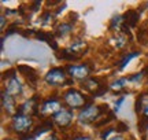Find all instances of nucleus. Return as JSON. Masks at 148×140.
<instances>
[{"mask_svg": "<svg viewBox=\"0 0 148 140\" xmlns=\"http://www.w3.org/2000/svg\"><path fill=\"white\" fill-rule=\"evenodd\" d=\"M108 111V106L107 104H100V106H95V104H88L85 106L78 114V122L79 124H90L100 117L103 113Z\"/></svg>", "mask_w": 148, "mask_h": 140, "instance_id": "nucleus-1", "label": "nucleus"}, {"mask_svg": "<svg viewBox=\"0 0 148 140\" xmlns=\"http://www.w3.org/2000/svg\"><path fill=\"white\" fill-rule=\"evenodd\" d=\"M63 100L70 108L85 107V106H88L90 102L89 99H88V96H85L84 93H81L79 91L73 89V88L67 89V91L63 93Z\"/></svg>", "mask_w": 148, "mask_h": 140, "instance_id": "nucleus-2", "label": "nucleus"}, {"mask_svg": "<svg viewBox=\"0 0 148 140\" xmlns=\"http://www.w3.org/2000/svg\"><path fill=\"white\" fill-rule=\"evenodd\" d=\"M32 124H33V119L30 115L18 113L12 117V124H11V126H12V129L15 130L19 136H23L27 130L30 129Z\"/></svg>", "mask_w": 148, "mask_h": 140, "instance_id": "nucleus-3", "label": "nucleus"}, {"mask_svg": "<svg viewBox=\"0 0 148 140\" xmlns=\"http://www.w3.org/2000/svg\"><path fill=\"white\" fill-rule=\"evenodd\" d=\"M45 82L49 84V85L58 86V85H63L67 82V75L64 73L63 69H59V67H55V69H51L45 75Z\"/></svg>", "mask_w": 148, "mask_h": 140, "instance_id": "nucleus-4", "label": "nucleus"}, {"mask_svg": "<svg viewBox=\"0 0 148 140\" xmlns=\"http://www.w3.org/2000/svg\"><path fill=\"white\" fill-rule=\"evenodd\" d=\"M67 71L73 78H78V80H86L90 73V69L88 65H70L67 66Z\"/></svg>", "mask_w": 148, "mask_h": 140, "instance_id": "nucleus-5", "label": "nucleus"}, {"mask_svg": "<svg viewBox=\"0 0 148 140\" xmlns=\"http://www.w3.org/2000/svg\"><path fill=\"white\" fill-rule=\"evenodd\" d=\"M73 119V111L71 110H67V108H62L59 110L58 113L53 115V121L60 126V128H66L69 126L70 122Z\"/></svg>", "mask_w": 148, "mask_h": 140, "instance_id": "nucleus-6", "label": "nucleus"}, {"mask_svg": "<svg viewBox=\"0 0 148 140\" xmlns=\"http://www.w3.org/2000/svg\"><path fill=\"white\" fill-rule=\"evenodd\" d=\"M37 97L38 96H33L32 99H29L19 107V113L21 114H26V115H37L38 114V103H37Z\"/></svg>", "mask_w": 148, "mask_h": 140, "instance_id": "nucleus-7", "label": "nucleus"}, {"mask_svg": "<svg viewBox=\"0 0 148 140\" xmlns=\"http://www.w3.org/2000/svg\"><path fill=\"white\" fill-rule=\"evenodd\" d=\"M1 106H3V108H4V111L7 114H10V115H15V102H14V97L10 96L7 92H3L1 93Z\"/></svg>", "mask_w": 148, "mask_h": 140, "instance_id": "nucleus-8", "label": "nucleus"}, {"mask_svg": "<svg viewBox=\"0 0 148 140\" xmlns=\"http://www.w3.org/2000/svg\"><path fill=\"white\" fill-rule=\"evenodd\" d=\"M59 108H60V104H59L58 100H55V99H48L45 102L42 103L41 106V114H55L59 111Z\"/></svg>", "mask_w": 148, "mask_h": 140, "instance_id": "nucleus-9", "label": "nucleus"}, {"mask_svg": "<svg viewBox=\"0 0 148 140\" xmlns=\"http://www.w3.org/2000/svg\"><path fill=\"white\" fill-rule=\"evenodd\" d=\"M5 92L10 95V96H16V95H19L22 92V84L21 81L18 80V78H11L8 80L7 82V85H5Z\"/></svg>", "mask_w": 148, "mask_h": 140, "instance_id": "nucleus-10", "label": "nucleus"}, {"mask_svg": "<svg viewBox=\"0 0 148 140\" xmlns=\"http://www.w3.org/2000/svg\"><path fill=\"white\" fill-rule=\"evenodd\" d=\"M18 71H19V73H22V75H25L29 82H36V81H37V73H36V70L32 69L30 66H27V65L18 66Z\"/></svg>", "mask_w": 148, "mask_h": 140, "instance_id": "nucleus-11", "label": "nucleus"}, {"mask_svg": "<svg viewBox=\"0 0 148 140\" xmlns=\"http://www.w3.org/2000/svg\"><path fill=\"white\" fill-rule=\"evenodd\" d=\"M138 12L136 10H127L125 14H123V21L127 26H136L138 22Z\"/></svg>", "mask_w": 148, "mask_h": 140, "instance_id": "nucleus-12", "label": "nucleus"}, {"mask_svg": "<svg viewBox=\"0 0 148 140\" xmlns=\"http://www.w3.org/2000/svg\"><path fill=\"white\" fill-rule=\"evenodd\" d=\"M82 86H84L88 92H92V93L95 95L96 92L101 88V84L99 82V80H96V78H86V80L82 82Z\"/></svg>", "mask_w": 148, "mask_h": 140, "instance_id": "nucleus-13", "label": "nucleus"}, {"mask_svg": "<svg viewBox=\"0 0 148 140\" xmlns=\"http://www.w3.org/2000/svg\"><path fill=\"white\" fill-rule=\"evenodd\" d=\"M52 121L51 119H44L41 122V125L40 126H37L36 129H34V133L33 135L36 136H40V135H42V133H45V132H48V130H51L52 129Z\"/></svg>", "mask_w": 148, "mask_h": 140, "instance_id": "nucleus-14", "label": "nucleus"}, {"mask_svg": "<svg viewBox=\"0 0 148 140\" xmlns=\"http://www.w3.org/2000/svg\"><path fill=\"white\" fill-rule=\"evenodd\" d=\"M71 29H73V26H71L70 22H62V23L56 27L55 34H56L58 37H64L66 34H69V33L71 32Z\"/></svg>", "mask_w": 148, "mask_h": 140, "instance_id": "nucleus-15", "label": "nucleus"}, {"mask_svg": "<svg viewBox=\"0 0 148 140\" xmlns=\"http://www.w3.org/2000/svg\"><path fill=\"white\" fill-rule=\"evenodd\" d=\"M110 43L115 47V48H122V47H125L127 43V38L125 37V34H116L114 37L110 40Z\"/></svg>", "mask_w": 148, "mask_h": 140, "instance_id": "nucleus-16", "label": "nucleus"}, {"mask_svg": "<svg viewBox=\"0 0 148 140\" xmlns=\"http://www.w3.org/2000/svg\"><path fill=\"white\" fill-rule=\"evenodd\" d=\"M34 36H36V38H38V40L47 41L48 45L52 43V41H55V40H53L52 33H49V32H44V30H37V32H34Z\"/></svg>", "mask_w": 148, "mask_h": 140, "instance_id": "nucleus-17", "label": "nucleus"}, {"mask_svg": "<svg viewBox=\"0 0 148 140\" xmlns=\"http://www.w3.org/2000/svg\"><path fill=\"white\" fill-rule=\"evenodd\" d=\"M140 51H133V52H130V54H127V55H125V58L121 60V65H119V69H125L126 67V65L130 62L132 59H134V58H137V56H140Z\"/></svg>", "mask_w": 148, "mask_h": 140, "instance_id": "nucleus-18", "label": "nucleus"}, {"mask_svg": "<svg viewBox=\"0 0 148 140\" xmlns=\"http://www.w3.org/2000/svg\"><path fill=\"white\" fill-rule=\"evenodd\" d=\"M58 56L60 58V59H63V60H77V59H79L78 55H75L74 52H71L69 48L62 49V52H60Z\"/></svg>", "mask_w": 148, "mask_h": 140, "instance_id": "nucleus-19", "label": "nucleus"}, {"mask_svg": "<svg viewBox=\"0 0 148 140\" xmlns=\"http://www.w3.org/2000/svg\"><path fill=\"white\" fill-rule=\"evenodd\" d=\"M123 16L121 15H116L114 16L112 19H111V25H110V29H112V30H121L122 26H123Z\"/></svg>", "mask_w": 148, "mask_h": 140, "instance_id": "nucleus-20", "label": "nucleus"}, {"mask_svg": "<svg viewBox=\"0 0 148 140\" xmlns=\"http://www.w3.org/2000/svg\"><path fill=\"white\" fill-rule=\"evenodd\" d=\"M126 81H129V78H119V80L114 81V82L111 84V89L119 92L121 89H123V85H125V82H126Z\"/></svg>", "mask_w": 148, "mask_h": 140, "instance_id": "nucleus-21", "label": "nucleus"}, {"mask_svg": "<svg viewBox=\"0 0 148 140\" xmlns=\"http://www.w3.org/2000/svg\"><path fill=\"white\" fill-rule=\"evenodd\" d=\"M137 128H138V130H140L141 133H144V132L148 129V118L147 117H143V118L138 119Z\"/></svg>", "mask_w": 148, "mask_h": 140, "instance_id": "nucleus-22", "label": "nucleus"}, {"mask_svg": "<svg viewBox=\"0 0 148 140\" xmlns=\"http://www.w3.org/2000/svg\"><path fill=\"white\" fill-rule=\"evenodd\" d=\"M52 18H53V15L51 12H45V14L42 15V23H44V25L51 23V22H52Z\"/></svg>", "mask_w": 148, "mask_h": 140, "instance_id": "nucleus-23", "label": "nucleus"}, {"mask_svg": "<svg viewBox=\"0 0 148 140\" xmlns=\"http://www.w3.org/2000/svg\"><path fill=\"white\" fill-rule=\"evenodd\" d=\"M115 129L118 130V132H126L127 130V125L125 124V122H122V121H119L118 124H116V126H115Z\"/></svg>", "mask_w": 148, "mask_h": 140, "instance_id": "nucleus-24", "label": "nucleus"}, {"mask_svg": "<svg viewBox=\"0 0 148 140\" xmlns=\"http://www.w3.org/2000/svg\"><path fill=\"white\" fill-rule=\"evenodd\" d=\"M15 70L14 69H11V70H8V71H4V73H3V78H5V77H7V78H15Z\"/></svg>", "mask_w": 148, "mask_h": 140, "instance_id": "nucleus-25", "label": "nucleus"}, {"mask_svg": "<svg viewBox=\"0 0 148 140\" xmlns=\"http://www.w3.org/2000/svg\"><path fill=\"white\" fill-rule=\"evenodd\" d=\"M111 132H114V128H107V129H104L103 132H101V135H100V136H101V139L104 140V139L107 137V136L110 135Z\"/></svg>", "mask_w": 148, "mask_h": 140, "instance_id": "nucleus-26", "label": "nucleus"}, {"mask_svg": "<svg viewBox=\"0 0 148 140\" xmlns=\"http://www.w3.org/2000/svg\"><path fill=\"white\" fill-rule=\"evenodd\" d=\"M123 100H125V97H123V96H121L119 99H118V102L115 103V108H114L115 111H118V110H119V107H121V104L123 103Z\"/></svg>", "mask_w": 148, "mask_h": 140, "instance_id": "nucleus-27", "label": "nucleus"}, {"mask_svg": "<svg viewBox=\"0 0 148 140\" xmlns=\"http://www.w3.org/2000/svg\"><path fill=\"white\" fill-rule=\"evenodd\" d=\"M15 27H16V25H15V23H12V25H11V26L7 29V33H5V36H10L11 33L15 32Z\"/></svg>", "mask_w": 148, "mask_h": 140, "instance_id": "nucleus-28", "label": "nucleus"}, {"mask_svg": "<svg viewBox=\"0 0 148 140\" xmlns=\"http://www.w3.org/2000/svg\"><path fill=\"white\" fill-rule=\"evenodd\" d=\"M73 140H92V139L88 137V136H77V137H74Z\"/></svg>", "mask_w": 148, "mask_h": 140, "instance_id": "nucleus-29", "label": "nucleus"}, {"mask_svg": "<svg viewBox=\"0 0 148 140\" xmlns=\"http://www.w3.org/2000/svg\"><path fill=\"white\" fill-rule=\"evenodd\" d=\"M143 113H144V117H147V118H148V104H145V106H144Z\"/></svg>", "mask_w": 148, "mask_h": 140, "instance_id": "nucleus-30", "label": "nucleus"}, {"mask_svg": "<svg viewBox=\"0 0 148 140\" xmlns=\"http://www.w3.org/2000/svg\"><path fill=\"white\" fill-rule=\"evenodd\" d=\"M108 140H123V137H122V136H114V137H111V139H108Z\"/></svg>", "mask_w": 148, "mask_h": 140, "instance_id": "nucleus-31", "label": "nucleus"}, {"mask_svg": "<svg viewBox=\"0 0 148 140\" xmlns=\"http://www.w3.org/2000/svg\"><path fill=\"white\" fill-rule=\"evenodd\" d=\"M45 140H58V137H56L55 135H51L49 137H48V139H45Z\"/></svg>", "mask_w": 148, "mask_h": 140, "instance_id": "nucleus-32", "label": "nucleus"}, {"mask_svg": "<svg viewBox=\"0 0 148 140\" xmlns=\"http://www.w3.org/2000/svg\"><path fill=\"white\" fill-rule=\"evenodd\" d=\"M4 22H5V18L4 15H1V27H4Z\"/></svg>", "mask_w": 148, "mask_h": 140, "instance_id": "nucleus-33", "label": "nucleus"}, {"mask_svg": "<svg viewBox=\"0 0 148 140\" xmlns=\"http://www.w3.org/2000/svg\"><path fill=\"white\" fill-rule=\"evenodd\" d=\"M4 140H11V139H4Z\"/></svg>", "mask_w": 148, "mask_h": 140, "instance_id": "nucleus-34", "label": "nucleus"}]
</instances>
